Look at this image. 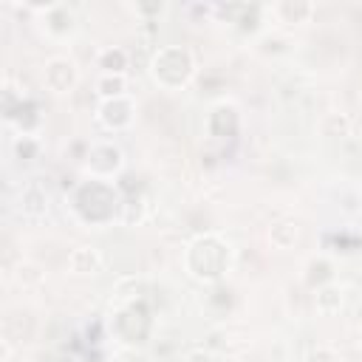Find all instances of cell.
Segmentation results:
<instances>
[{"label": "cell", "mask_w": 362, "mask_h": 362, "mask_svg": "<svg viewBox=\"0 0 362 362\" xmlns=\"http://www.w3.org/2000/svg\"><path fill=\"white\" fill-rule=\"evenodd\" d=\"M110 337L124 348H144L153 337V311L144 297L124 300L113 308L107 320Z\"/></svg>", "instance_id": "obj_3"}, {"label": "cell", "mask_w": 362, "mask_h": 362, "mask_svg": "<svg viewBox=\"0 0 362 362\" xmlns=\"http://www.w3.org/2000/svg\"><path fill=\"white\" fill-rule=\"evenodd\" d=\"M20 212L25 218H40L48 212V192L40 184H25L20 192Z\"/></svg>", "instance_id": "obj_15"}, {"label": "cell", "mask_w": 362, "mask_h": 362, "mask_svg": "<svg viewBox=\"0 0 362 362\" xmlns=\"http://www.w3.org/2000/svg\"><path fill=\"white\" fill-rule=\"evenodd\" d=\"M40 153H42V141L37 136H23L20 133L14 139V156L20 161H34V158H40Z\"/></svg>", "instance_id": "obj_20"}, {"label": "cell", "mask_w": 362, "mask_h": 362, "mask_svg": "<svg viewBox=\"0 0 362 362\" xmlns=\"http://www.w3.org/2000/svg\"><path fill=\"white\" fill-rule=\"evenodd\" d=\"M303 362H337V356H334L331 348H325V345H314V348L305 351Z\"/></svg>", "instance_id": "obj_21"}, {"label": "cell", "mask_w": 362, "mask_h": 362, "mask_svg": "<svg viewBox=\"0 0 362 362\" xmlns=\"http://www.w3.org/2000/svg\"><path fill=\"white\" fill-rule=\"evenodd\" d=\"M334 277H337V269H334V263H331L325 255L308 257V263H305V269H303V283H305L308 288L320 291V288L331 286Z\"/></svg>", "instance_id": "obj_11"}, {"label": "cell", "mask_w": 362, "mask_h": 362, "mask_svg": "<svg viewBox=\"0 0 362 362\" xmlns=\"http://www.w3.org/2000/svg\"><path fill=\"white\" fill-rule=\"evenodd\" d=\"M76 82H79V68H76V62L71 57H51L42 65V85L51 93L62 96V93L74 90Z\"/></svg>", "instance_id": "obj_9"}, {"label": "cell", "mask_w": 362, "mask_h": 362, "mask_svg": "<svg viewBox=\"0 0 362 362\" xmlns=\"http://www.w3.org/2000/svg\"><path fill=\"white\" fill-rule=\"evenodd\" d=\"M68 269L74 274H96L102 269V255L93 246H76L68 255Z\"/></svg>", "instance_id": "obj_13"}, {"label": "cell", "mask_w": 362, "mask_h": 362, "mask_svg": "<svg viewBox=\"0 0 362 362\" xmlns=\"http://www.w3.org/2000/svg\"><path fill=\"white\" fill-rule=\"evenodd\" d=\"M96 96L102 99H116V96H127V76L124 74H99L96 79Z\"/></svg>", "instance_id": "obj_17"}, {"label": "cell", "mask_w": 362, "mask_h": 362, "mask_svg": "<svg viewBox=\"0 0 362 362\" xmlns=\"http://www.w3.org/2000/svg\"><path fill=\"white\" fill-rule=\"evenodd\" d=\"M82 170L88 178H96V181L119 178L124 173V153L113 141H93L82 156Z\"/></svg>", "instance_id": "obj_5"}, {"label": "cell", "mask_w": 362, "mask_h": 362, "mask_svg": "<svg viewBox=\"0 0 362 362\" xmlns=\"http://www.w3.org/2000/svg\"><path fill=\"white\" fill-rule=\"evenodd\" d=\"M184 269L192 280L206 283V286H218L226 272L232 269V246L226 238L215 235V232H204L198 235L187 252H184Z\"/></svg>", "instance_id": "obj_2"}, {"label": "cell", "mask_w": 362, "mask_h": 362, "mask_svg": "<svg viewBox=\"0 0 362 362\" xmlns=\"http://www.w3.org/2000/svg\"><path fill=\"white\" fill-rule=\"evenodd\" d=\"M153 82L164 90H181L195 76V59L184 45H161L153 51L147 65Z\"/></svg>", "instance_id": "obj_4"}, {"label": "cell", "mask_w": 362, "mask_h": 362, "mask_svg": "<svg viewBox=\"0 0 362 362\" xmlns=\"http://www.w3.org/2000/svg\"><path fill=\"white\" fill-rule=\"evenodd\" d=\"M269 238H272V243H274L277 249H291V246L300 240V226H297L294 221H280V223L272 226Z\"/></svg>", "instance_id": "obj_19"}, {"label": "cell", "mask_w": 362, "mask_h": 362, "mask_svg": "<svg viewBox=\"0 0 362 362\" xmlns=\"http://www.w3.org/2000/svg\"><path fill=\"white\" fill-rule=\"evenodd\" d=\"M136 116V105L130 96H116V99H102L96 107V122L110 130V133H122L133 124Z\"/></svg>", "instance_id": "obj_10"}, {"label": "cell", "mask_w": 362, "mask_h": 362, "mask_svg": "<svg viewBox=\"0 0 362 362\" xmlns=\"http://www.w3.org/2000/svg\"><path fill=\"white\" fill-rule=\"evenodd\" d=\"M40 25L42 31L51 37V40H68L76 34V11L65 3H48V6H40Z\"/></svg>", "instance_id": "obj_7"}, {"label": "cell", "mask_w": 362, "mask_h": 362, "mask_svg": "<svg viewBox=\"0 0 362 362\" xmlns=\"http://www.w3.org/2000/svg\"><path fill=\"white\" fill-rule=\"evenodd\" d=\"M96 65L102 68V74H124L127 65H130V54L119 45H107V48L99 51Z\"/></svg>", "instance_id": "obj_16"}, {"label": "cell", "mask_w": 362, "mask_h": 362, "mask_svg": "<svg viewBox=\"0 0 362 362\" xmlns=\"http://www.w3.org/2000/svg\"><path fill=\"white\" fill-rule=\"evenodd\" d=\"M342 288L337 286V283H331V286H325V288H320L317 291V311L320 314H325V317H334V314H339L342 311Z\"/></svg>", "instance_id": "obj_18"}, {"label": "cell", "mask_w": 362, "mask_h": 362, "mask_svg": "<svg viewBox=\"0 0 362 362\" xmlns=\"http://www.w3.org/2000/svg\"><path fill=\"white\" fill-rule=\"evenodd\" d=\"M139 17H161L164 11H167V6L164 3H136V6H130Z\"/></svg>", "instance_id": "obj_22"}, {"label": "cell", "mask_w": 362, "mask_h": 362, "mask_svg": "<svg viewBox=\"0 0 362 362\" xmlns=\"http://www.w3.org/2000/svg\"><path fill=\"white\" fill-rule=\"evenodd\" d=\"M204 127H206V136L209 139H218V141H229L240 133V113L232 102H215L204 119Z\"/></svg>", "instance_id": "obj_8"}, {"label": "cell", "mask_w": 362, "mask_h": 362, "mask_svg": "<svg viewBox=\"0 0 362 362\" xmlns=\"http://www.w3.org/2000/svg\"><path fill=\"white\" fill-rule=\"evenodd\" d=\"M184 362H221V359L209 348H192V351H187Z\"/></svg>", "instance_id": "obj_23"}, {"label": "cell", "mask_w": 362, "mask_h": 362, "mask_svg": "<svg viewBox=\"0 0 362 362\" xmlns=\"http://www.w3.org/2000/svg\"><path fill=\"white\" fill-rule=\"evenodd\" d=\"M122 204H124V198H122L119 184L96 181V178L76 184V189L71 195V209H74L76 221L85 226H93V229L110 226L116 218H122Z\"/></svg>", "instance_id": "obj_1"}, {"label": "cell", "mask_w": 362, "mask_h": 362, "mask_svg": "<svg viewBox=\"0 0 362 362\" xmlns=\"http://www.w3.org/2000/svg\"><path fill=\"white\" fill-rule=\"evenodd\" d=\"M266 11V6H246V3H240V6H226V14H229V23L235 25V28H240V31H257L260 28V14Z\"/></svg>", "instance_id": "obj_14"}, {"label": "cell", "mask_w": 362, "mask_h": 362, "mask_svg": "<svg viewBox=\"0 0 362 362\" xmlns=\"http://www.w3.org/2000/svg\"><path fill=\"white\" fill-rule=\"evenodd\" d=\"M3 116H6V122L14 124L23 136H37L40 122H42V116H40V102L31 99V96H25V93L14 96L11 88H6V93H3Z\"/></svg>", "instance_id": "obj_6"}, {"label": "cell", "mask_w": 362, "mask_h": 362, "mask_svg": "<svg viewBox=\"0 0 362 362\" xmlns=\"http://www.w3.org/2000/svg\"><path fill=\"white\" fill-rule=\"evenodd\" d=\"M266 11L274 14L280 23L297 25V23H308L314 17V3H305V0H283V3L266 6Z\"/></svg>", "instance_id": "obj_12"}]
</instances>
